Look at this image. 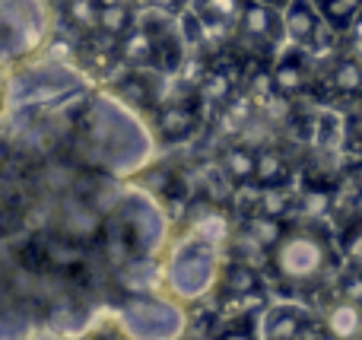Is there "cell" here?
<instances>
[{
  "label": "cell",
  "instance_id": "obj_1",
  "mask_svg": "<svg viewBox=\"0 0 362 340\" xmlns=\"http://www.w3.org/2000/svg\"><path fill=\"white\" fill-rule=\"evenodd\" d=\"M80 150L108 175H134L153 159V134L121 99L99 95L80 124Z\"/></svg>",
  "mask_w": 362,
  "mask_h": 340
},
{
  "label": "cell",
  "instance_id": "obj_2",
  "mask_svg": "<svg viewBox=\"0 0 362 340\" xmlns=\"http://www.w3.org/2000/svg\"><path fill=\"white\" fill-rule=\"evenodd\" d=\"M219 271H223V248L187 233L165 254L163 286L175 303H197L216 286Z\"/></svg>",
  "mask_w": 362,
  "mask_h": 340
},
{
  "label": "cell",
  "instance_id": "obj_3",
  "mask_svg": "<svg viewBox=\"0 0 362 340\" xmlns=\"http://www.w3.org/2000/svg\"><path fill=\"white\" fill-rule=\"evenodd\" d=\"M108 235L118 245V252H124V258L144 261L163 248L165 216L159 204L144 191H127L108 220Z\"/></svg>",
  "mask_w": 362,
  "mask_h": 340
},
{
  "label": "cell",
  "instance_id": "obj_4",
  "mask_svg": "<svg viewBox=\"0 0 362 340\" xmlns=\"http://www.w3.org/2000/svg\"><path fill=\"white\" fill-rule=\"evenodd\" d=\"M83 80L76 70L64 67V64H42L25 74H16L6 86V108L19 112V108H42V105H57L61 99L80 93Z\"/></svg>",
  "mask_w": 362,
  "mask_h": 340
},
{
  "label": "cell",
  "instance_id": "obj_5",
  "mask_svg": "<svg viewBox=\"0 0 362 340\" xmlns=\"http://www.w3.org/2000/svg\"><path fill=\"white\" fill-rule=\"evenodd\" d=\"M48 25L51 16L42 0H0V64L32 51Z\"/></svg>",
  "mask_w": 362,
  "mask_h": 340
},
{
  "label": "cell",
  "instance_id": "obj_6",
  "mask_svg": "<svg viewBox=\"0 0 362 340\" xmlns=\"http://www.w3.org/2000/svg\"><path fill=\"white\" fill-rule=\"evenodd\" d=\"M274 264L276 274L289 283H312L327 267V245L318 233L308 229L283 233L274 245Z\"/></svg>",
  "mask_w": 362,
  "mask_h": 340
},
{
  "label": "cell",
  "instance_id": "obj_7",
  "mask_svg": "<svg viewBox=\"0 0 362 340\" xmlns=\"http://www.w3.org/2000/svg\"><path fill=\"white\" fill-rule=\"evenodd\" d=\"M185 324L187 318L175 299H137L121 312V331L131 337H178Z\"/></svg>",
  "mask_w": 362,
  "mask_h": 340
},
{
  "label": "cell",
  "instance_id": "obj_8",
  "mask_svg": "<svg viewBox=\"0 0 362 340\" xmlns=\"http://www.w3.org/2000/svg\"><path fill=\"white\" fill-rule=\"evenodd\" d=\"M242 32L257 45H276L286 38V25H283V13L267 0H248L242 6Z\"/></svg>",
  "mask_w": 362,
  "mask_h": 340
},
{
  "label": "cell",
  "instance_id": "obj_9",
  "mask_svg": "<svg viewBox=\"0 0 362 340\" xmlns=\"http://www.w3.org/2000/svg\"><path fill=\"white\" fill-rule=\"evenodd\" d=\"M257 334L261 337H302V334H312V331H308V315L299 305H270L264 312L261 324H257Z\"/></svg>",
  "mask_w": 362,
  "mask_h": 340
},
{
  "label": "cell",
  "instance_id": "obj_10",
  "mask_svg": "<svg viewBox=\"0 0 362 340\" xmlns=\"http://www.w3.org/2000/svg\"><path fill=\"white\" fill-rule=\"evenodd\" d=\"M283 25H286V35L293 38L296 45H308V42L318 38L321 19H318V13H315V6L308 4V0H289Z\"/></svg>",
  "mask_w": 362,
  "mask_h": 340
},
{
  "label": "cell",
  "instance_id": "obj_11",
  "mask_svg": "<svg viewBox=\"0 0 362 340\" xmlns=\"http://www.w3.org/2000/svg\"><path fill=\"white\" fill-rule=\"evenodd\" d=\"M327 334L334 337H362V303L344 299V303H334L325 315Z\"/></svg>",
  "mask_w": 362,
  "mask_h": 340
},
{
  "label": "cell",
  "instance_id": "obj_12",
  "mask_svg": "<svg viewBox=\"0 0 362 340\" xmlns=\"http://www.w3.org/2000/svg\"><path fill=\"white\" fill-rule=\"evenodd\" d=\"M331 83H334L337 93L359 95L362 93V61L359 57H353V54L340 57V61L334 64V70H331Z\"/></svg>",
  "mask_w": 362,
  "mask_h": 340
},
{
  "label": "cell",
  "instance_id": "obj_13",
  "mask_svg": "<svg viewBox=\"0 0 362 340\" xmlns=\"http://www.w3.org/2000/svg\"><path fill=\"white\" fill-rule=\"evenodd\" d=\"M321 10L334 29H346L362 13V0H321Z\"/></svg>",
  "mask_w": 362,
  "mask_h": 340
},
{
  "label": "cell",
  "instance_id": "obj_14",
  "mask_svg": "<svg viewBox=\"0 0 362 340\" xmlns=\"http://www.w3.org/2000/svg\"><path fill=\"white\" fill-rule=\"evenodd\" d=\"M191 127H194V115L181 105H172L159 115V131L165 137H185V134H191Z\"/></svg>",
  "mask_w": 362,
  "mask_h": 340
},
{
  "label": "cell",
  "instance_id": "obj_15",
  "mask_svg": "<svg viewBox=\"0 0 362 340\" xmlns=\"http://www.w3.org/2000/svg\"><path fill=\"white\" fill-rule=\"evenodd\" d=\"M99 29L112 32V35H124L127 25H131V10L124 4H105L99 6Z\"/></svg>",
  "mask_w": 362,
  "mask_h": 340
},
{
  "label": "cell",
  "instance_id": "obj_16",
  "mask_svg": "<svg viewBox=\"0 0 362 340\" xmlns=\"http://www.w3.org/2000/svg\"><path fill=\"white\" fill-rule=\"evenodd\" d=\"M191 233H194V235H200V239H206V242H213V245L223 248V242L229 239V223H226L219 213H206V216H200V220L194 223Z\"/></svg>",
  "mask_w": 362,
  "mask_h": 340
},
{
  "label": "cell",
  "instance_id": "obj_17",
  "mask_svg": "<svg viewBox=\"0 0 362 340\" xmlns=\"http://www.w3.org/2000/svg\"><path fill=\"white\" fill-rule=\"evenodd\" d=\"M255 178L264 184H280L286 178V163H283L276 153H264L255 156Z\"/></svg>",
  "mask_w": 362,
  "mask_h": 340
},
{
  "label": "cell",
  "instance_id": "obj_18",
  "mask_svg": "<svg viewBox=\"0 0 362 340\" xmlns=\"http://www.w3.org/2000/svg\"><path fill=\"white\" fill-rule=\"evenodd\" d=\"M223 169L232 182H245V178H255V156L245 150H229L223 156Z\"/></svg>",
  "mask_w": 362,
  "mask_h": 340
},
{
  "label": "cell",
  "instance_id": "obj_19",
  "mask_svg": "<svg viewBox=\"0 0 362 340\" xmlns=\"http://www.w3.org/2000/svg\"><path fill=\"white\" fill-rule=\"evenodd\" d=\"M274 83H276V89H280V93H296V89L305 83V70H302L299 57H289V61H283L280 67H276Z\"/></svg>",
  "mask_w": 362,
  "mask_h": 340
},
{
  "label": "cell",
  "instance_id": "obj_20",
  "mask_svg": "<svg viewBox=\"0 0 362 340\" xmlns=\"http://www.w3.org/2000/svg\"><path fill=\"white\" fill-rule=\"evenodd\" d=\"M124 57H127V61H137V64L150 61V57H153V38H150V32H146V29L131 32V35L124 38Z\"/></svg>",
  "mask_w": 362,
  "mask_h": 340
},
{
  "label": "cell",
  "instance_id": "obj_21",
  "mask_svg": "<svg viewBox=\"0 0 362 340\" xmlns=\"http://www.w3.org/2000/svg\"><path fill=\"white\" fill-rule=\"evenodd\" d=\"M226 290L235 293V296H251V293L261 290V283H257V277L248 271V267L238 264V267H232V271H229V280H226Z\"/></svg>",
  "mask_w": 362,
  "mask_h": 340
},
{
  "label": "cell",
  "instance_id": "obj_22",
  "mask_svg": "<svg viewBox=\"0 0 362 340\" xmlns=\"http://www.w3.org/2000/svg\"><path fill=\"white\" fill-rule=\"evenodd\" d=\"M70 19L83 29H93L99 23V4L95 0H70Z\"/></svg>",
  "mask_w": 362,
  "mask_h": 340
},
{
  "label": "cell",
  "instance_id": "obj_23",
  "mask_svg": "<svg viewBox=\"0 0 362 340\" xmlns=\"http://www.w3.org/2000/svg\"><path fill=\"white\" fill-rule=\"evenodd\" d=\"M238 10V0H206V13H213L216 19H229Z\"/></svg>",
  "mask_w": 362,
  "mask_h": 340
},
{
  "label": "cell",
  "instance_id": "obj_24",
  "mask_svg": "<svg viewBox=\"0 0 362 340\" xmlns=\"http://www.w3.org/2000/svg\"><path fill=\"white\" fill-rule=\"evenodd\" d=\"M267 4H274V6H280V4H289V0H267Z\"/></svg>",
  "mask_w": 362,
  "mask_h": 340
},
{
  "label": "cell",
  "instance_id": "obj_25",
  "mask_svg": "<svg viewBox=\"0 0 362 340\" xmlns=\"http://www.w3.org/2000/svg\"><path fill=\"white\" fill-rule=\"evenodd\" d=\"M153 4H159V6H163V4H165V6H169V4H172V0H153Z\"/></svg>",
  "mask_w": 362,
  "mask_h": 340
},
{
  "label": "cell",
  "instance_id": "obj_26",
  "mask_svg": "<svg viewBox=\"0 0 362 340\" xmlns=\"http://www.w3.org/2000/svg\"><path fill=\"white\" fill-rule=\"evenodd\" d=\"M359 254H362V239H359Z\"/></svg>",
  "mask_w": 362,
  "mask_h": 340
}]
</instances>
